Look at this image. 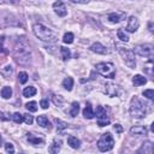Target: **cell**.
Here are the masks:
<instances>
[{
    "label": "cell",
    "instance_id": "6",
    "mask_svg": "<svg viewBox=\"0 0 154 154\" xmlns=\"http://www.w3.org/2000/svg\"><path fill=\"white\" fill-rule=\"evenodd\" d=\"M114 146V140L112 137V135L109 132H106V134H102L97 141V148L101 152H108L113 148Z\"/></svg>",
    "mask_w": 154,
    "mask_h": 154
},
{
    "label": "cell",
    "instance_id": "19",
    "mask_svg": "<svg viewBox=\"0 0 154 154\" xmlns=\"http://www.w3.org/2000/svg\"><path fill=\"white\" fill-rule=\"evenodd\" d=\"M83 116H84V118H87V119H91V118L95 117V113H94V111H93L90 103H87V106L84 107V109H83Z\"/></svg>",
    "mask_w": 154,
    "mask_h": 154
},
{
    "label": "cell",
    "instance_id": "13",
    "mask_svg": "<svg viewBox=\"0 0 154 154\" xmlns=\"http://www.w3.org/2000/svg\"><path fill=\"white\" fill-rule=\"evenodd\" d=\"M130 134L132 136H141V135H146L147 134V128L143 125H137V126H132L130 129Z\"/></svg>",
    "mask_w": 154,
    "mask_h": 154
},
{
    "label": "cell",
    "instance_id": "35",
    "mask_svg": "<svg viewBox=\"0 0 154 154\" xmlns=\"http://www.w3.org/2000/svg\"><path fill=\"white\" fill-rule=\"evenodd\" d=\"M94 113H95V116H96V118H97V117H100V116L106 114V111H105V108H103L102 106H96V111H95Z\"/></svg>",
    "mask_w": 154,
    "mask_h": 154
},
{
    "label": "cell",
    "instance_id": "21",
    "mask_svg": "<svg viewBox=\"0 0 154 154\" xmlns=\"http://www.w3.org/2000/svg\"><path fill=\"white\" fill-rule=\"evenodd\" d=\"M36 91H37V90H36V88H35V87L29 85V87H26V88H24V89H23V96H25V97L35 96Z\"/></svg>",
    "mask_w": 154,
    "mask_h": 154
},
{
    "label": "cell",
    "instance_id": "26",
    "mask_svg": "<svg viewBox=\"0 0 154 154\" xmlns=\"http://www.w3.org/2000/svg\"><path fill=\"white\" fill-rule=\"evenodd\" d=\"M79 112V103L78 102H72L71 105V109H70V116L71 117H76Z\"/></svg>",
    "mask_w": 154,
    "mask_h": 154
},
{
    "label": "cell",
    "instance_id": "42",
    "mask_svg": "<svg viewBox=\"0 0 154 154\" xmlns=\"http://www.w3.org/2000/svg\"><path fill=\"white\" fill-rule=\"evenodd\" d=\"M7 1H10V2H14L16 0H7Z\"/></svg>",
    "mask_w": 154,
    "mask_h": 154
},
{
    "label": "cell",
    "instance_id": "20",
    "mask_svg": "<svg viewBox=\"0 0 154 154\" xmlns=\"http://www.w3.org/2000/svg\"><path fill=\"white\" fill-rule=\"evenodd\" d=\"M63 87H64V89H66L67 91H71L72 90V87H73V79H72V77H65L64 79H63Z\"/></svg>",
    "mask_w": 154,
    "mask_h": 154
},
{
    "label": "cell",
    "instance_id": "24",
    "mask_svg": "<svg viewBox=\"0 0 154 154\" xmlns=\"http://www.w3.org/2000/svg\"><path fill=\"white\" fill-rule=\"evenodd\" d=\"M111 122H109V119L107 118V116L106 114H103V116H100V117H97V125L99 126H106V125H108Z\"/></svg>",
    "mask_w": 154,
    "mask_h": 154
},
{
    "label": "cell",
    "instance_id": "3",
    "mask_svg": "<svg viewBox=\"0 0 154 154\" xmlns=\"http://www.w3.org/2000/svg\"><path fill=\"white\" fill-rule=\"evenodd\" d=\"M32 31L35 34V36L37 38H40L41 41H46V42H55L57 41V34L51 30L49 28H47L43 24H35L32 26Z\"/></svg>",
    "mask_w": 154,
    "mask_h": 154
},
{
    "label": "cell",
    "instance_id": "37",
    "mask_svg": "<svg viewBox=\"0 0 154 154\" xmlns=\"http://www.w3.org/2000/svg\"><path fill=\"white\" fill-rule=\"evenodd\" d=\"M5 150H6L7 153H14V147H13V144L10 143V142L5 143Z\"/></svg>",
    "mask_w": 154,
    "mask_h": 154
},
{
    "label": "cell",
    "instance_id": "8",
    "mask_svg": "<svg viewBox=\"0 0 154 154\" xmlns=\"http://www.w3.org/2000/svg\"><path fill=\"white\" fill-rule=\"evenodd\" d=\"M105 91H106V94H107L108 96L114 97V96H118V95L120 94V88H119L117 84L108 82V83L105 84Z\"/></svg>",
    "mask_w": 154,
    "mask_h": 154
},
{
    "label": "cell",
    "instance_id": "4",
    "mask_svg": "<svg viewBox=\"0 0 154 154\" xmlns=\"http://www.w3.org/2000/svg\"><path fill=\"white\" fill-rule=\"evenodd\" d=\"M116 47H117V51L119 52L120 57L123 58L124 63L128 65V67L130 69H135L136 67V59H135V53L131 48L129 47H125L120 43H116Z\"/></svg>",
    "mask_w": 154,
    "mask_h": 154
},
{
    "label": "cell",
    "instance_id": "2",
    "mask_svg": "<svg viewBox=\"0 0 154 154\" xmlns=\"http://www.w3.org/2000/svg\"><path fill=\"white\" fill-rule=\"evenodd\" d=\"M129 112H130V116L132 118L142 119V118H144L150 112V106L148 103H146L143 100H141L140 97L135 96V97L131 99Z\"/></svg>",
    "mask_w": 154,
    "mask_h": 154
},
{
    "label": "cell",
    "instance_id": "7",
    "mask_svg": "<svg viewBox=\"0 0 154 154\" xmlns=\"http://www.w3.org/2000/svg\"><path fill=\"white\" fill-rule=\"evenodd\" d=\"M134 53L140 55V57H144V58H149V60H152L153 58V46L150 43H143V45H137L134 47Z\"/></svg>",
    "mask_w": 154,
    "mask_h": 154
},
{
    "label": "cell",
    "instance_id": "5",
    "mask_svg": "<svg viewBox=\"0 0 154 154\" xmlns=\"http://www.w3.org/2000/svg\"><path fill=\"white\" fill-rule=\"evenodd\" d=\"M95 70L106 78L112 79L116 77V70L112 63H97L95 65Z\"/></svg>",
    "mask_w": 154,
    "mask_h": 154
},
{
    "label": "cell",
    "instance_id": "39",
    "mask_svg": "<svg viewBox=\"0 0 154 154\" xmlns=\"http://www.w3.org/2000/svg\"><path fill=\"white\" fill-rule=\"evenodd\" d=\"M113 129H114V131H116L117 134H122V132H123V128H122L120 124H114V125H113Z\"/></svg>",
    "mask_w": 154,
    "mask_h": 154
},
{
    "label": "cell",
    "instance_id": "40",
    "mask_svg": "<svg viewBox=\"0 0 154 154\" xmlns=\"http://www.w3.org/2000/svg\"><path fill=\"white\" fill-rule=\"evenodd\" d=\"M48 100H46V99H43V100H41V102H40V106L43 108V109H47L48 108Z\"/></svg>",
    "mask_w": 154,
    "mask_h": 154
},
{
    "label": "cell",
    "instance_id": "17",
    "mask_svg": "<svg viewBox=\"0 0 154 154\" xmlns=\"http://www.w3.org/2000/svg\"><path fill=\"white\" fill-rule=\"evenodd\" d=\"M132 83H134V85H136V87L144 85V84L147 83V78H146L144 76H142V75H136V76H134V78H132Z\"/></svg>",
    "mask_w": 154,
    "mask_h": 154
},
{
    "label": "cell",
    "instance_id": "11",
    "mask_svg": "<svg viewBox=\"0 0 154 154\" xmlns=\"http://www.w3.org/2000/svg\"><path fill=\"white\" fill-rule=\"evenodd\" d=\"M89 49H90L91 52L96 53V54H108V49H106V47L102 46L100 42H94V43L89 47Z\"/></svg>",
    "mask_w": 154,
    "mask_h": 154
},
{
    "label": "cell",
    "instance_id": "36",
    "mask_svg": "<svg viewBox=\"0 0 154 154\" xmlns=\"http://www.w3.org/2000/svg\"><path fill=\"white\" fill-rule=\"evenodd\" d=\"M32 116L31 114H29V113H25V114H23V122H25L26 124H32Z\"/></svg>",
    "mask_w": 154,
    "mask_h": 154
},
{
    "label": "cell",
    "instance_id": "38",
    "mask_svg": "<svg viewBox=\"0 0 154 154\" xmlns=\"http://www.w3.org/2000/svg\"><path fill=\"white\" fill-rule=\"evenodd\" d=\"M4 42H5V36H1L0 37V52L1 53H7V49H5Z\"/></svg>",
    "mask_w": 154,
    "mask_h": 154
},
{
    "label": "cell",
    "instance_id": "22",
    "mask_svg": "<svg viewBox=\"0 0 154 154\" xmlns=\"http://www.w3.org/2000/svg\"><path fill=\"white\" fill-rule=\"evenodd\" d=\"M107 19H108L111 23L116 24V23H119V22L122 20V16H120L119 13H117V12H112V13H109V14L107 16Z\"/></svg>",
    "mask_w": 154,
    "mask_h": 154
},
{
    "label": "cell",
    "instance_id": "9",
    "mask_svg": "<svg viewBox=\"0 0 154 154\" xmlns=\"http://www.w3.org/2000/svg\"><path fill=\"white\" fill-rule=\"evenodd\" d=\"M53 10H54V12H55L59 17H65V16L67 14L66 6H65V4H64L63 1H60V0H58V1H55V2L53 4Z\"/></svg>",
    "mask_w": 154,
    "mask_h": 154
},
{
    "label": "cell",
    "instance_id": "41",
    "mask_svg": "<svg viewBox=\"0 0 154 154\" xmlns=\"http://www.w3.org/2000/svg\"><path fill=\"white\" fill-rule=\"evenodd\" d=\"M71 1H73V2H77V4H85V2H88L89 0H71Z\"/></svg>",
    "mask_w": 154,
    "mask_h": 154
},
{
    "label": "cell",
    "instance_id": "15",
    "mask_svg": "<svg viewBox=\"0 0 154 154\" xmlns=\"http://www.w3.org/2000/svg\"><path fill=\"white\" fill-rule=\"evenodd\" d=\"M0 75H1L4 78H6V79L11 78V76L13 75V67H12L11 65L4 66L2 69H0Z\"/></svg>",
    "mask_w": 154,
    "mask_h": 154
},
{
    "label": "cell",
    "instance_id": "34",
    "mask_svg": "<svg viewBox=\"0 0 154 154\" xmlns=\"http://www.w3.org/2000/svg\"><path fill=\"white\" fill-rule=\"evenodd\" d=\"M142 94H143L144 97H147V99H149V100H153V97H154V90H153V89H147V90H144Z\"/></svg>",
    "mask_w": 154,
    "mask_h": 154
},
{
    "label": "cell",
    "instance_id": "27",
    "mask_svg": "<svg viewBox=\"0 0 154 154\" xmlns=\"http://www.w3.org/2000/svg\"><path fill=\"white\" fill-rule=\"evenodd\" d=\"M51 153H53V154H55V153H58L59 150H60V141H54L51 146H49V149H48Z\"/></svg>",
    "mask_w": 154,
    "mask_h": 154
},
{
    "label": "cell",
    "instance_id": "25",
    "mask_svg": "<svg viewBox=\"0 0 154 154\" xmlns=\"http://www.w3.org/2000/svg\"><path fill=\"white\" fill-rule=\"evenodd\" d=\"M54 122H55V124H57V129H58L59 131L65 130V129H67V126H69V124H67L66 122H63L61 119L55 118V119H54Z\"/></svg>",
    "mask_w": 154,
    "mask_h": 154
},
{
    "label": "cell",
    "instance_id": "29",
    "mask_svg": "<svg viewBox=\"0 0 154 154\" xmlns=\"http://www.w3.org/2000/svg\"><path fill=\"white\" fill-rule=\"evenodd\" d=\"M60 52H61V57H63L64 60H67V59L71 57V52H70V49L66 48V47H60Z\"/></svg>",
    "mask_w": 154,
    "mask_h": 154
},
{
    "label": "cell",
    "instance_id": "30",
    "mask_svg": "<svg viewBox=\"0 0 154 154\" xmlns=\"http://www.w3.org/2000/svg\"><path fill=\"white\" fill-rule=\"evenodd\" d=\"M63 41H64V43H67V45L72 43L73 42V34L72 32H66L63 36Z\"/></svg>",
    "mask_w": 154,
    "mask_h": 154
},
{
    "label": "cell",
    "instance_id": "12",
    "mask_svg": "<svg viewBox=\"0 0 154 154\" xmlns=\"http://www.w3.org/2000/svg\"><path fill=\"white\" fill-rule=\"evenodd\" d=\"M26 140L29 141V143H31L32 146H41L43 144L45 140L42 137H38V136H35L32 134H26Z\"/></svg>",
    "mask_w": 154,
    "mask_h": 154
},
{
    "label": "cell",
    "instance_id": "28",
    "mask_svg": "<svg viewBox=\"0 0 154 154\" xmlns=\"http://www.w3.org/2000/svg\"><path fill=\"white\" fill-rule=\"evenodd\" d=\"M117 35H118V38H119L120 41H124V42H128V41H129V36H128V34H126L123 29H119V30L117 31Z\"/></svg>",
    "mask_w": 154,
    "mask_h": 154
},
{
    "label": "cell",
    "instance_id": "16",
    "mask_svg": "<svg viewBox=\"0 0 154 154\" xmlns=\"http://www.w3.org/2000/svg\"><path fill=\"white\" fill-rule=\"evenodd\" d=\"M67 144L73 149H78L81 147V141L75 136H69L67 137Z\"/></svg>",
    "mask_w": 154,
    "mask_h": 154
},
{
    "label": "cell",
    "instance_id": "32",
    "mask_svg": "<svg viewBox=\"0 0 154 154\" xmlns=\"http://www.w3.org/2000/svg\"><path fill=\"white\" fill-rule=\"evenodd\" d=\"M28 78H29V77H28V73H26L25 71H22V72L18 73V81H19V83H22V84L26 83Z\"/></svg>",
    "mask_w": 154,
    "mask_h": 154
},
{
    "label": "cell",
    "instance_id": "23",
    "mask_svg": "<svg viewBox=\"0 0 154 154\" xmlns=\"http://www.w3.org/2000/svg\"><path fill=\"white\" fill-rule=\"evenodd\" d=\"M1 96H2L4 99H10V97L12 96V89H11V87L5 85V87L1 89Z\"/></svg>",
    "mask_w": 154,
    "mask_h": 154
},
{
    "label": "cell",
    "instance_id": "18",
    "mask_svg": "<svg viewBox=\"0 0 154 154\" xmlns=\"http://www.w3.org/2000/svg\"><path fill=\"white\" fill-rule=\"evenodd\" d=\"M36 122H37V124L41 126V128H51V123H49V120H48V118L46 117V116H38L37 117V119H36Z\"/></svg>",
    "mask_w": 154,
    "mask_h": 154
},
{
    "label": "cell",
    "instance_id": "14",
    "mask_svg": "<svg viewBox=\"0 0 154 154\" xmlns=\"http://www.w3.org/2000/svg\"><path fill=\"white\" fill-rule=\"evenodd\" d=\"M137 153H138V154H141V153L152 154V153H153V143H152L150 141H146V142L141 146V148L137 150Z\"/></svg>",
    "mask_w": 154,
    "mask_h": 154
},
{
    "label": "cell",
    "instance_id": "31",
    "mask_svg": "<svg viewBox=\"0 0 154 154\" xmlns=\"http://www.w3.org/2000/svg\"><path fill=\"white\" fill-rule=\"evenodd\" d=\"M25 107H26V109H28L29 112H36V111H37V102L30 101V102H28V103L25 105Z\"/></svg>",
    "mask_w": 154,
    "mask_h": 154
},
{
    "label": "cell",
    "instance_id": "1",
    "mask_svg": "<svg viewBox=\"0 0 154 154\" xmlns=\"http://www.w3.org/2000/svg\"><path fill=\"white\" fill-rule=\"evenodd\" d=\"M13 54H14L16 63L22 66H26L31 63V52L29 49L26 41L23 38H18L16 41L14 48H13Z\"/></svg>",
    "mask_w": 154,
    "mask_h": 154
},
{
    "label": "cell",
    "instance_id": "10",
    "mask_svg": "<svg viewBox=\"0 0 154 154\" xmlns=\"http://www.w3.org/2000/svg\"><path fill=\"white\" fill-rule=\"evenodd\" d=\"M138 26H140V22H138V19H137V17L131 16V17L129 18V20H128L126 30H128L129 32H135V31L138 29Z\"/></svg>",
    "mask_w": 154,
    "mask_h": 154
},
{
    "label": "cell",
    "instance_id": "33",
    "mask_svg": "<svg viewBox=\"0 0 154 154\" xmlns=\"http://www.w3.org/2000/svg\"><path fill=\"white\" fill-rule=\"evenodd\" d=\"M12 120H13L14 123H17V124H20V123L23 122V114H20L19 112L13 113V114H12Z\"/></svg>",
    "mask_w": 154,
    "mask_h": 154
}]
</instances>
